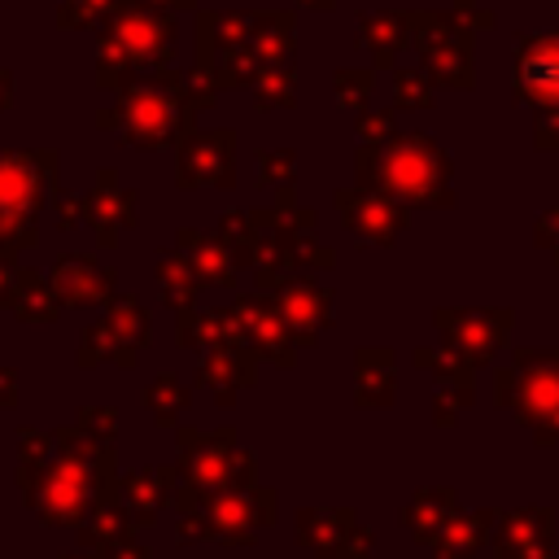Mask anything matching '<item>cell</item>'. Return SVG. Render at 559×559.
I'll return each mask as SVG.
<instances>
[{
	"label": "cell",
	"instance_id": "2",
	"mask_svg": "<svg viewBox=\"0 0 559 559\" xmlns=\"http://www.w3.org/2000/svg\"><path fill=\"white\" fill-rule=\"evenodd\" d=\"M179 17L144 9L140 0H118L109 22L96 35V83L122 92L135 79H153L175 66Z\"/></svg>",
	"mask_w": 559,
	"mask_h": 559
},
{
	"label": "cell",
	"instance_id": "22",
	"mask_svg": "<svg viewBox=\"0 0 559 559\" xmlns=\"http://www.w3.org/2000/svg\"><path fill=\"white\" fill-rule=\"evenodd\" d=\"M297 35V22L288 9H253V31H249V44L253 52L271 66V61H293V39Z\"/></svg>",
	"mask_w": 559,
	"mask_h": 559
},
{
	"label": "cell",
	"instance_id": "25",
	"mask_svg": "<svg viewBox=\"0 0 559 559\" xmlns=\"http://www.w3.org/2000/svg\"><path fill=\"white\" fill-rule=\"evenodd\" d=\"M262 66L266 61L253 52V44H227V48L214 52V70L210 74H214L218 87H253Z\"/></svg>",
	"mask_w": 559,
	"mask_h": 559
},
{
	"label": "cell",
	"instance_id": "32",
	"mask_svg": "<svg viewBox=\"0 0 559 559\" xmlns=\"http://www.w3.org/2000/svg\"><path fill=\"white\" fill-rule=\"evenodd\" d=\"M74 362H79L83 371H92V367H100V362H114V341H109V332H105V323H100V319L83 328Z\"/></svg>",
	"mask_w": 559,
	"mask_h": 559
},
{
	"label": "cell",
	"instance_id": "40",
	"mask_svg": "<svg viewBox=\"0 0 559 559\" xmlns=\"http://www.w3.org/2000/svg\"><path fill=\"white\" fill-rule=\"evenodd\" d=\"M13 275H17V262L13 258H0V306L4 310L13 306Z\"/></svg>",
	"mask_w": 559,
	"mask_h": 559
},
{
	"label": "cell",
	"instance_id": "26",
	"mask_svg": "<svg viewBox=\"0 0 559 559\" xmlns=\"http://www.w3.org/2000/svg\"><path fill=\"white\" fill-rule=\"evenodd\" d=\"M393 397V358L389 349H362L358 354V402L380 406Z\"/></svg>",
	"mask_w": 559,
	"mask_h": 559
},
{
	"label": "cell",
	"instance_id": "18",
	"mask_svg": "<svg viewBox=\"0 0 559 559\" xmlns=\"http://www.w3.org/2000/svg\"><path fill=\"white\" fill-rule=\"evenodd\" d=\"M336 205H341V223L358 236V240H393V231L402 227V210L376 192H362V188H341L336 192Z\"/></svg>",
	"mask_w": 559,
	"mask_h": 559
},
{
	"label": "cell",
	"instance_id": "23",
	"mask_svg": "<svg viewBox=\"0 0 559 559\" xmlns=\"http://www.w3.org/2000/svg\"><path fill=\"white\" fill-rule=\"evenodd\" d=\"M162 83L192 109V114H201V109H214V100H218V83H214V74L210 70H201V66H170V70H162Z\"/></svg>",
	"mask_w": 559,
	"mask_h": 559
},
{
	"label": "cell",
	"instance_id": "17",
	"mask_svg": "<svg viewBox=\"0 0 559 559\" xmlns=\"http://www.w3.org/2000/svg\"><path fill=\"white\" fill-rule=\"evenodd\" d=\"M175 249L192 262V271H197L201 284H218V288H231V284H236L240 262H236V253L227 249V240H223L218 231L179 227V231H175Z\"/></svg>",
	"mask_w": 559,
	"mask_h": 559
},
{
	"label": "cell",
	"instance_id": "28",
	"mask_svg": "<svg viewBox=\"0 0 559 559\" xmlns=\"http://www.w3.org/2000/svg\"><path fill=\"white\" fill-rule=\"evenodd\" d=\"M214 231L227 240V249L236 253L240 266H253V210H223Z\"/></svg>",
	"mask_w": 559,
	"mask_h": 559
},
{
	"label": "cell",
	"instance_id": "15",
	"mask_svg": "<svg viewBox=\"0 0 559 559\" xmlns=\"http://www.w3.org/2000/svg\"><path fill=\"white\" fill-rule=\"evenodd\" d=\"M100 323H105V332H109V341H114V367L131 371V367L140 362V354L148 349V341H153V319H148L144 301L131 297V293H122V297H114V301L105 306Z\"/></svg>",
	"mask_w": 559,
	"mask_h": 559
},
{
	"label": "cell",
	"instance_id": "43",
	"mask_svg": "<svg viewBox=\"0 0 559 559\" xmlns=\"http://www.w3.org/2000/svg\"><path fill=\"white\" fill-rule=\"evenodd\" d=\"M13 105V74L4 70V61H0V114Z\"/></svg>",
	"mask_w": 559,
	"mask_h": 559
},
{
	"label": "cell",
	"instance_id": "35",
	"mask_svg": "<svg viewBox=\"0 0 559 559\" xmlns=\"http://www.w3.org/2000/svg\"><path fill=\"white\" fill-rule=\"evenodd\" d=\"M57 437L52 432H35V428H17V463H44L52 459Z\"/></svg>",
	"mask_w": 559,
	"mask_h": 559
},
{
	"label": "cell",
	"instance_id": "1",
	"mask_svg": "<svg viewBox=\"0 0 559 559\" xmlns=\"http://www.w3.org/2000/svg\"><path fill=\"white\" fill-rule=\"evenodd\" d=\"M57 450L44 463H17V485L26 507L48 528H83L92 507L105 493H122V476L114 472V441L83 432L79 424L52 428Z\"/></svg>",
	"mask_w": 559,
	"mask_h": 559
},
{
	"label": "cell",
	"instance_id": "13",
	"mask_svg": "<svg viewBox=\"0 0 559 559\" xmlns=\"http://www.w3.org/2000/svg\"><path fill=\"white\" fill-rule=\"evenodd\" d=\"M297 542L310 546L319 559H362L367 555V533L354 528L349 511H301Z\"/></svg>",
	"mask_w": 559,
	"mask_h": 559
},
{
	"label": "cell",
	"instance_id": "9",
	"mask_svg": "<svg viewBox=\"0 0 559 559\" xmlns=\"http://www.w3.org/2000/svg\"><path fill=\"white\" fill-rule=\"evenodd\" d=\"M52 288L66 310H87V306H109L118 297V271L100 266L96 253H61L52 262Z\"/></svg>",
	"mask_w": 559,
	"mask_h": 559
},
{
	"label": "cell",
	"instance_id": "29",
	"mask_svg": "<svg viewBox=\"0 0 559 559\" xmlns=\"http://www.w3.org/2000/svg\"><path fill=\"white\" fill-rule=\"evenodd\" d=\"M114 9H118V0H66L57 9V26L61 31H100Z\"/></svg>",
	"mask_w": 559,
	"mask_h": 559
},
{
	"label": "cell",
	"instance_id": "10",
	"mask_svg": "<svg viewBox=\"0 0 559 559\" xmlns=\"http://www.w3.org/2000/svg\"><path fill=\"white\" fill-rule=\"evenodd\" d=\"M175 441H179L183 480H192L197 489H227L236 459V428H214V432L175 428Z\"/></svg>",
	"mask_w": 559,
	"mask_h": 559
},
{
	"label": "cell",
	"instance_id": "45",
	"mask_svg": "<svg viewBox=\"0 0 559 559\" xmlns=\"http://www.w3.org/2000/svg\"><path fill=\"white\" fill-rule=\"evenodd\" d=\"M57 559H96V555H87V550H74V555H70V550H66V555H57Z\"/></svg>",
	"mask_w": 559,
	"mask_h": 559
},
{
	"label": "cell",
	"instance_id": "38",
	"mask_svg": "<svg viewBox=\"0 0 559 559\" xmlns=\"http://www.w3.org/2000/svg\"><path fill=\"white\" fill-rule=\"evenodd\" d=\"M397 100L402 105H428V87L415 79V70H402L397 74Z\"/></svg>",
	"mask_w": 559,
	"mask_h": 559
},
{
	"label": "cell",
	"instance_id": "7",
	"mask_svg": "<svg viewBox=\"0 0 559 559\" xmlns=\"http://www.w3.org/2000/svg\"><path fill=\"white\" fill-rule=\"evenodd\" d=\"M236 131L231 127H210V131H192L179 144V170H175V188L192 192V188H231L236 175Z\"/></svg>",
	"mask_w": 559,
	"mask_h": 559
},
{
	"label": "cell",
	"instance_id": "34",
	"mask_svg": "<svg viewBox=\"0 0 559 559\" xmlns=\"http://www.w3.org/2000/svg\"><path fill=\"white\" fill-rule=\"evenodd\" d=\"M74 424H79L83 432L100 437V441H114V432H118V411H114V406H79Z\"/></svg>",
	"mask_w": 559,
	"mask_h": 559
},
{
	"label": "cell",
	"instance_id": "5",
	"mask_svg": "<svg viewBox=\"0 0 559 559\" xmlns=\"http://www.w3.org/2000/svg\"><path fill=\"white\" fill-rule=\"evenodd\" d=\"M437 170H441V157L424 144V135H402L393 144L358 148V179L393 197H432Z\"/></svg>",
	"mask_w": 559,
	"mask_h": 559
},
{
	"label": "cell",
	"instance_id": "21",
	"mask_svg": "<svg viewBox=\"0 0 559 559\" xmlns=\"http://www.w3.org/2000/svg\"><path fill=\"white\" fill-rule=\"evenodd\" d=\"M9 310L22 323H52L66 306H61V297L52 288V275H44L35 266H17V275H13V306Z\"/></svg>",
	"mask_w": 559,
	"mask_h": 559
},
{
	"label": "cell",
	"instance_id": "12",
	"mask_svg": "<svg viewBox=\"0 0 559 559\" xmlns=\"http://www.w3.org/2000/svg\"><path fill=\"white\" fill-rule=\"evenodd\" d=\"M231 306H236L240 332H245V341H249V349L258 358H266L275 367H293L297 362V341H293L288 323L280 319V310H275V301L266 293H258V288L253 293H240Z\"/></svg>",
	"mask_w": 559,
	"mask_h": 559
},
{
	"label": "cell",
	"instance_id": "8",
	"mask_svg": "<svg viewBox=\"0 0 559 559\" xmlns=\"http://www.w3.org/2000/svg\"><path fill=\"white\" fill-rule=\"evenodd\" d=\"M135 192L118 183V170L114 166H100L96 170V183L92 192H83V223L96 231V245L100 249H118L122 231H131L140 223V210H135Z\"/></svg>",
	"mask_w": 559,
	"mask_h": 559
},
{
	"label": "cell",
	"instance_id": "41",
	"mask_svg": "<svg viewBox=\"0 0 559 559\" xmlns=\"http://www.w3.org/2000/svg\"><path fill=\"white\" fill-rule=\"evenodd\" d=\"M389 131V114H367V118H358V135L362 140H376V135H384Z\"/></svg>",
	"mask_w": 559,
	"mask_h": 559
},
{
	"label": "cell",
	"instance_id": "24",
	"mask_svg": "<svg viewBox=\"0 0 559 559\" xmlns=\"http://www.w3.org/2000/svg\"><path fill=\"white\" fill-rule=\"evenodd\" d=\"M253 105L258 109H293L297 100V74H293V61H271L258 70L253 87H249Z\"/></svg>",
	"mask_w": 559,
	"mask_h": 559
},
{
	"label": "cell",
	"instance_id": "33",
	"mask_svg": "<svg viewBox=\"0 0 559 559\" xmlns=\"http://www.w3.org/2000/svg\"><path fill=\"white\" fill-rule=\"evenodd\" d=\"M367 87H371V74H367V70H358V66L336 70V100H341L345 109H358V105L367 100Z\"/></svg>",
	"mask_w": 559,
	"mask_h": 559
},
{
	"label": "cell",
	"instance_id": "11",
	"mask_svg": "<svg viewBox=\"0 0 559 559\" xmlns=\"http://www.w3.org/2000/svg\"><path fill=\"white\" fill-rule=\"evenodd\" d=\"M266 297L275 301V310L288 323V332H293L297 345H314L319 332L332 323V293L319 288L306 275H280V284Z\"/></svg>",
	"mask_w": 559,
	"mask_h": 559
},
{
	"label": "cell",
	"instance_id": "27",
	"mask_svg": "<svg viewBox=\"0 0 559 559\" xmlns=\"http://www.w3.org/2000/svg\"><path fill=\"white\" fill-rule=\"evenodd\" d=\"M188 402H192V389H188L179 376H170V371L153 376V384L144 389V406L153 411V419H157L162 428H175V415H183Z\"/></svg>",
	"mask_w": 559,
	"mask_h": 559
},
{
	"label": "cell",
	"instance_id": "31",
	"mask_svg": "<svg viewBox=\"0 0 559 559\" xmlns=\"http://www.w3.org/2000/svg\"><path fill=\"white\" fill-rule=\"evenodd\" d=\"M402 26H406V22H402L397 13H384V17H362V35H358V39H362V44H367V48H371L380 61H389V52L402 44Z\"/></svg>",
	"mask_w": 559,
	"mask_h": 559
},
{
	"label": "cell",
	"instance_id": "3",
	"mask_svg": "<svg viewBox=\"0 0 559 559\" xmlns=\"http://www.w3.org/2000/svg\"><path fill=\"white\" fill-rule=\"evenodd\" d=\"M192 118L197 114L162 83V74H153V79L127 83L118 92V100L96 114V127L109 131L127 148L166 153V148H179L192 135Z\"/></svg>",
	"mask_w": 559,
	"mask_h": 559
},
{
	"label": "cell",
	"instance_id": "37",
	"mask_svg": "<svg viewBox=\"0 0 559 559\" xmlns=\"http://www.w3.org/2000/svg\"><path fill=\"white\" fill-rule=\"evenodd\" d=\"M52 210H57V227L61 231H70V227H79L83 223V197H74V192H52Z\"/></svg>",
	"mask_w": 559,
	"mask_h": 559
},
{
	"label": "cell",
	"instance_id": "36",
	"mask_svg": "<svg viewBox=\"0 0 559 559\" xmlns=\"http://www.w3.org/2000/svg\"><path fill=\"white\" fill-rule=\"evenodd\" d=\"M87 555H96V559H153V550H148L144 542H135V533H122V537H109V542H100V546H92Z\"/></svg>",
	"mask_w": 559,
	"mask_h": 559
},
{
	"label": "cell",
	"instance_id": "20",
	"mask_svg": "<svg viewBox=\"0 0 559 559\" xmlns=\"http://www.w3.org/2000/svg\"><path fill=\"white\" fill-rule=\"evenodd\" d=\"M153 280H157V297H162V306L175 310V319L197 310V288H201V280H197L192 262H188L179 249H162V253H157V262H153Z\"/></svg>",
	"mask_w": 559,
	"mask_h": 559
},
{
	"label": "cell",
	"instance_id": "44",
	"mask_svg": "<svg viewBox=\"0 0 559 559\" xmlns=\"http://www.w3.org/2000/svg\"><path fill=\"white\" fill-rule=\"evenodd\" d=\"M297 4H306V9H332L336 0H297Z\"/></svg>",
	"mask_w": 559,
	"mask_h": 559
},
{
	"label": "cell",
	"instance_id": "19",
	"mask_svg": "<svg viewBox=\"0 0 559 559\" xmlns=\"http://www.w3.org/2000/svg\"><path fill=\"white\" fill-rule=\"evenodd\" d=\"M175 341L179 349H227V345H249L236 319V306H210V310H192L175 319Z\"/></svg>",
	"mask_w": 559,
	"mask_h": 559
},
{
	"label": "cell",
	"instance_id": "16",
	"mask_svg": "<svg viewBox=\"0 0 559 559\" xmlns=\"http://www.w3.org/2000/svg\"><path fill=\"white\" fill-rule=\"evenodd\" d=\"M183 485V467H135L122 476V502L131 511V524L153 528L162 507L179 493Z\"/></svg>",
	"mask_w": 559,
	"mask_h": 559
},
{
	"label": "cell",
	"instance_id": "6",
	"mask_svg": "<svg viewBox=\"0 0 559 559\" xmlns=\"http://www.w3.org/2000/svg\"><path fill=\"white\" fill-rule=\"evenodd\" d=\"M201 511L210 524V537L218 546H253L258 528L275 520V493L253 485V489H201Z\"/></svg>",
	"mask_w": 559,
	"mask_h": 559
},
{
	"label": "cell",
	"instance_id": "4",
	"mask_svg": "<svg viewBox=\"0 0 559 559\" xmlns=\"http://www.w3.org/2000/svg\"><path fill=\"white\" fill-rule=\"evenodd\" d=\"M57 192V148H0V258L39 245V210Z\"/></svg>",
	"mask_w": 559,
	"mask_h": 559
},
{
	"label": "cell",
	"instance_id": "39",
	"mask_svg": "<svg viewBox=\"0 0 559 559\" xmlns=\"http://www.w3.org/2000/svg\"><path fill=\"white\" fill-rule=\"evenodd\" d=\"M13 406H17V371L0 367V411H13Z\"/></svg>",
	"mask_w": 559,
	"mask_h": 559
},
{
	"label": "cell",
	"instance_id": "30",
	"mask_svg": "<svg viewBox=\"0 0 559 559\" xmlns=\"http://www.w3.org/2000/svg\"><path fill=\"white\" fill-rule=\"evenodd\" d=\"M293 166H297V153L293 148H258L253 153V179L262 183V188H284V183H293Z\"/></svg>",
	"mask_w": 559,
	"mask_h": 559
},
{
	"label": "cell",
	"instance_id": "42",
	"mask_svg": "<svg viewBox=\"0 0 559 559\" xmlns=\"http://www.w3.org/2000/svg\"><path fill=\"white\" fill-rule=\"evenodd\" d=\"M144 9H157V13H188L197 9V0H140Z\"/></svg>",
	"mask_w": 559,
	"mask_h": 559
},
{
	"label": "cell",
	"instance_id": "14",
	"mask_svg": "<svg viewBox=\"0 0 559 559\" xmlns=\"http://www.w3.org/2000/svg\"><path fill=\"white\" fill-rule=\"evenodd\" d=\"M258 354L249 345H227V349H205L197 362V384L214 393L218 406H231L240 389L258 380Z\"/></svg>",
	"mask_w": 559,
	"mask_h": 559
}]
</instances>
